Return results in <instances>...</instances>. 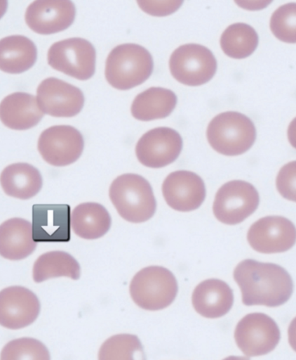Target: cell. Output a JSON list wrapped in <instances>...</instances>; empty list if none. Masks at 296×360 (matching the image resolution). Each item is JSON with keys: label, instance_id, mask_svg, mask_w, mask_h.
I'll return each mask as SVG.
<instances>
[{"label": "cell", "instance_id": "1", "mask_svg": "<svg viewBox=\"0 0 296 360\" xmlns=\"http://www.w3.org/2000/svg\"><path fill=\"white\" fill-rule=\"evenodd\" d=\"M233 275L241 289L242 302L247 306L278 307L292 293L290 274L276 264L245 259L236 266Z\"/></svg>", "mask_w": 296, "mask_h": 360}, {"label": "cell", "instance_id": "2", "mask_svg": "<svg viewBox=\"0 0 296 360\" xmlns=\"http://www.w3.org/2000/svg\"><path fill=\"white\" fill-rule=\"evenodd\" d=\"M109 195L119 215L129 222L146 221L155 213L156 202L152 186L140 175L119 176L111 184Z\"/></svg>", "mask_w": 296, "mask_h": 360}, {"label": "cell", "instance_id": "3", "mask_svg": "<svg viewBox=\"0 0 296 360\" xmlns=\"http://www.w3.org/2000/svg\"><path fill=\"white\" fill-rule=\"evenodd\" d=\"M153 59L143 46L123 44L114 47L105 63L107 82L119 90H128L145 82L153 71Z\"/></svg>", "mask_w": 296, "mask_h": 360}, {"label": "cell", "instance_id": "4", "mask_svg": "<svg viewBox=\"0 0 296 360\" xmlns=\"http://www.w3.org/2000/svg\"><path fill=\"white\" fill-rule=\"evenodd\" d=\"M206 136L217 153L234 156L248 150L256 139V129L246 115L227 111L214 117L208 124Z\"/></svg>", "mask_w": 296, "mask_h": 360}, {"label": "cell", "instance_id": "5", "mask_svg": "<svg viewBox=\"0 0 296 360\" xmlns=\"http://www.w3.org/2000/svg\"><path fill=\"white\" fill-rule=\"evenodd\" d=\"M130 294L140 308L156 311L168 307L175 300L178 286L173 274L160 266L139 271L130 284Z\"/></svg>", "mask_w": 296, "mask_h": 360}, {"label": "cell", "instance_id": "6", "mask_svg": "<svg viewBox=\"0 0 296 360\" xmlns=\"http://www.w3.org/2000/svg\"><path fill=\"white\" fill-rule=\"evenodd\" d=\"M173 77L188 86H200L210 81L217 70V61L207 47L187 44L177 47L169 59Z\"/></svg>", "mask_w": 296, "mask_h": 360}, {"label": "cell", "instance_id": "7", "mask_svg": "<svg viewBox=\"0 0 296 360\" xmlns=\"http://www.w3.org/2000/svg\"><path fill=\"white\" fill-rule=\"evenodd\" d=\"M95 57L92 44L79 37L57 41L47 53L51 67L79 80H87L94 75Z\"/></svg>", "mask_w": 296, "mask_h": 360}, {"label": "cell", "instance_id": "8", "mask_svg": "<svg viewBox=\"0 0 296 360\" xmlns=\"http://www.w3.org/2000/svg\"><path fill=\"white\" fill-rule=\"evenodd\" d=\"M260 202L256 188L250 183L233 180L217 191L213 202L215 217L221 222L234 225L244 221L257 208Z\"/></svg>", "mask_w": 296, "mask_h": 360}, {"label": "cell", "instance_id": "9", "mask_svg": "<svg viewBox=\"0 0 296 360\" xmlns=\"http://www.w3.org/2000/svg\"><path fill=\"white\" fill-rule=\"evenodd\" d=\"M281 338L275 321L263 313H251L237 323L234 338L238 347L247 356L267 354L274 350Z\"/></svg>", "mask_w": 296, "mask_h": 360}, {"label": "cell", "instance_id": "10", "mask_svg": "<svg viewBox=\"0 0 296 360\" xmlns=\"http://www.w3.org/2000/svg\"><path fill=\"white\" fill-rule=\"evenodd\" d=\"M84 146L82 134L69 125H55L43 130L38 140V150L48 164L70 165L81 156Z\"/></svg>", "mask_w": 296, "mask_h": 360}, {"label": "cell", "instance_id": "11", "mask_svg": "<svg viewBox=\"0 0 296 360\" xmlns=\"http://www.w3.org/2000/svg\"><path fill=\"white\" fill-rule=\"evenodd\" d=\"M182 148V139L175 129L166 127L152 129L138 140L135 154L148 167L160 168L173 162Z\"/></svg>", "mask_w": 296, "mask_h": 360}, {"label": "cell", "instance_id": "12", "mask_svg": "<svg viewBox=\"0 0 296 360\" xmlns=\"http://www.w3.org/2000/svg\"><path fill=\"white\" fill-rule=\"evenodd\" d=\"M36 98L43 114L57 117H74L84 104L80 89L55 77L46 78L39 84Z\"/></svg>", "mask_w": 296, "mask_h": 360}, {"label": "cell", "instance_id": "13", "mask_svg": "<svg viewBox=\"0 0 296 360\" xmlns=\"http://www.w3.org/2000/svg\"><path fill=\"white\" fill-rule=\"evenodd\" d=\"M247 239L255 250L265 254L283 252L295 243V228L289 219L280 216H267L250 227Z\"/></svg>", "mask_w": 296, "mask_h": 360}, {"label": "cell", "instance_id": "14", "mask_svg": "<svg viewBox=\"0 0 296 360\" xmlns=\"http://www.w3.org/2000/svg\"><path fill=\"white\" fill-rule=\"evenodd\" d=\"M40 312L37 296L22 286H11L0 291V325L20 329L32 324Z\"/></svg>", "mask_w": 296, "mask_h": 360}, {"label": "cell", "instance_id": "15", "mask_svg": "<svg viewBox=\"0 0 296 360\" xmlns=\"http://www.w3.org/2000/svg\"><path fill=\"white\" fill-rule=\"evenodd\" d=\"M75 15L76 8L71 1L39 0L28 6L25 19L34 32L51 34L68 28Z\"/></svg>", "mask_w": 296, "mask_h": 360}, {"label": "cell", "instance_id": "16", "mask_svg": "<svg viewBox=\"0 0 296 360\" xmlns=\"http://www.w3.org/2000/svg\"><path fill=\"white\" fill-rule=\"evenodd\" d=\"M163 198L173 209L189 212L199 208L206 198L202 179L194 172L178 170L171 172L162 185Z\"/></svg>", "mask_w": 296, "mask_h": 360}, {"label": "cell", "instance_id": "17", "mask_svg": "<svg viewBox=\"0 0 296 360\" xmlns=\"http://www.w3.org/2000/svg\"><path fill=\"white\" fill-rule=\"evenodd\" d=\"M32 235L38 242H67L70 239V207L68 205H34Z\"/></svg>", "mask_w": 296, "mask_h": 360}, {"label": "cell", "instance_id": "18", "mask_svg": "<svg viewBox=\"0 0 296 360\" xmlns=\"http://www.w3.org/2000/svg\"><path fill=\"white\" fill-rule=\"evenodd\" d=\"M191 302L196 311L209 319L227 314L234 302L233 291L224 281L210 278L201 282L194 290Z\"/></svg>", "mask_w": 296, "mask_h": 360}, {"label": "cell", "instance_id": "19", "mask_svg": "<svg viewBox=\"0 0 296 360\" xmlns=\"http://www.w3.org/2000/svg\"><path fill=\"white\" fill-rule=\"evenodd\" d=\"M43 116L36 98L25 92H15L0 103V120L7 127L25 130L36 126Z\"/></svg>", "mask_w": 296, "mask_h": 360}, {"label": "cell", "instance_id": "20", "mask_svg": "<svg viewBox=\"0 0 296 360\" xmlns=\"http://www.w3.org/2000/svg\"><path fill=\"white\" fill-rule=\"evenodd\" d=\"M36 247L32 225L22 218L9 219L0 225V255L10 260L22 259Z\"/></svg>", "mask_w": 296, "mask_h": 360}, {"label": "cell", "instance_id": "21", "mask_svg": "<svg viewBox=\"0 0 296 360\" xmlns=\"http://www.w3.org/2000/svg\"><path fill=\"white\" fill-rule=\"evenodd\" d=\"M0 183L8 195L27 200L39 192L43 181L36 167L28 163L18 162L4 169L0 176Z\"/></svg>", "mask_w": 296, "mask_h": 360}, {"label": "cell", "instance_id": "22", "mask_svg": "<svg viewBox=\"0 0 296 360\" xmlns=\"http://www.w3.org/2000/svg\"><path fill=\"white\" fill-rule=\"evenodd\" d=\"M36 58V47L29 38L11 35L0 39V70L22 73L34 65Z\"/></svg>", "mask_w": 296, "mask_h": 360}, {"label": "cell", "instance_id": "23", "mask_svg": "<svg viewBox=\"0 0 296 360\" xmlns=\"http://www.w3.org/2000/svg\"><path fill=\"white\" fill-rule=\"evenodd\" d=\"M111 217L104 206L97 202L79 204L70 215V225L78 236L84 239H96L109 231Z\"/></svg>", "mask_w": 296, "mask_h": 360}, {"label": "cell", "instance_id": "24", "mask_svg": "<svg viewBox=\"0 0 296 360\" xmlns=\"http://www.w3.org/2000/svg\"><path fill=\"white\" fill-rule=\"evenodd\" d=\"M176 103L177 96L171 90L150 87L135 98L130 110L135 119L150 121L168 117Z\"/></svg>", "mask_w": 296, "mask_h": 360}, {"label": "cell", "instance_id": "25", "mask_svg": "<svg viewBox=\"0 0 296 360\" xmlns=\"http://www.w3.org/2000/svg\"><path fill=\"white\" fill-rule=\"evenodd\" d=\"M60 276L74 280L80 277V266L70 254L64 251H51L42 254L35 261L33 279L36 283Z\"/></svg>", "mask_w": 296, "mask_h": 360}, {"label": "cell", "instance_id": "26", "mask_svg": "<svg viewBox=\"0 0 296 360\" xmlns=\"http://www.w3.org/2000/svg\"><path fill=\"white\" fill-rule=\"evenodd\" d=\"M258 45V35L250 25L234 23L226 28L220 37V46L229 57L242 59L250 56Z\"/></svg>", "mask_w": 296, "mask_h": 360}, {"label": "cell", "instance_id": "27", "mask_svg": "<svg viewBox=\"0 0 296 360\" xmlns=\"http://www.w3.org/2000/svg\"><path fill=\"white\" fill-rule=\"evenodd\" d=\"M98 360H146V356L137 335L118 334L102 343Z\"/></svg>", "mask_w": 296, "mask_h": 360}, {"label": "cell", "instance_id": "28", "mask_svg": "<svg viewBox=\"0 0 296 360\" xmlns=\"http://www.w3.org/2000/svg\"><path fill=\"white\" fill-rule=\"evenodd\" d=\"M0 360H51L47 347L32 338H20L8 342L2 349Z\"/></svg>", "mask_w": 296, "mask_h": 360}, {"label": "cell", "instance_id": "29", "mask_svg": "<svg viewBox=\"0 0 296 360\" xmlns=\"http://www.w3.org/2000/svg\"><path fill=\"white\" fill-rule=\"evenodd\" d=\"M295 2L281 6L273 13L270 29L278 39L286 43H295Z\"/></svg>", "mask_w": 296, "mask_h": 360}, {"label": "cell", "instance_id": "30", "mask_svg": "<svg viewBox=\"0 0 296 360\" xmlns=\"http://www.w3.org/2000/svg\"><path fill=\"white\" fill-rule=\"evenodd\" d=\"M276 187L283 198L295 201V161L281 169L276 178Z\"/></svg>", "mask_w": 296, "mask_h": 360}, {"label": "cell", "instance_id": "31", "mask_svg": "<svg viewBox=\"0 0 296 360\" xmlns=\"http://www.w3.org/2000/svg\"><path fill=\"white\" fill-rule=\"evenodd\" d=\"M139 7L153 16H166L175 12L183 1H137Z\"/></svg>", "mask_w": 296, "mask_h": 360}, {"label": "cell", "instance_id": "32", "mask_svg": "<svg viewBox=\"0 0 296 360\" xmlns=\"http://www.w3.org/2000/svg\"><path fill=\"white\" fill-rule=\"evenodd\" d=\"M236 4H237L240 7L243 8L248 10H259L266 7L269 4L271 3L270 1H236Z\"/></svg>", "mask_w": 296, "mask_h": 360}, {"label": "cell", "instance_id": "33", "mask_svg": "<svg viewBox=\"0 0 296 360\" xmlns=\"http://www.w3.org/2000/svg\"><path fill=\"white\" fill-rule=\"evenodd\" d=\"M8 7V2L5 0H0V19L5 14Z\"/></svg>", "mask_w": 296, "mask_h": 360}, {"label": "cell", "instance_id": "34", "mask_svg": "<svg viewBox=\"0 0 296 360\" xmlns=\"http://www.w3.org/2000/svg\"><path fill=\"white\" fill-rule=\"evenodd\" d=\"M223 360H250L248 357L245 356H229Z\"/></svg>", "mask_w": 296, "mask_h": 360}]
</instances>
